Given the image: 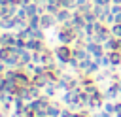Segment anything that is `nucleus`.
Instances as JSON below:
<instances>
[{
	"instance_id": "obj_11",
	"label": "nucleus",
	"mask_w": 121,
	"mask_h": 117,
	"mask_svg": "<svg viewBox=\"0 0 121 117\" xmlns=\"http://www.w3.org/2000/svg\"><path fill=\"white\" fill-rule=\"evenodd\" d=\"M60 117H74V113H72V109H62Z\"/></svg>"
},
{
	"instance_id": "obj_7",
	"label": "nucleus",
	"mask_w": 121,
	"mask_h": 117,
	"mask_svg": "<svg viewBox=\"0 0 121 117\" xmlns=\"http://www.w3.org/2000/svg\"><path fill=\"white\" fill-rule=\"evenodd\" d=\"M108 57H110V60H112V64L113 66H117V64H121V51H108Z\"/></svg>"
},
{
	"instance_id": "obj_1",
	"label": "nucleus",
	"mask_w": 121,
	"mask_h": 117,
	"mask_svg": "<svg viewBox=\"0 0 121 117\" xmlns=\"http://www.w3.org/2000/svg\"><path fill=\"white\" fill-rule=\"evenodd\" d=\"M74 57V49L68 47V43H62L55 49V58L59 64H68V60Z\"/></svg>"
},
{
	"instance_id": "obj_9",
	"label": "nucleus",
	"mask_w": 121,
	"mask_h": 117,
	"mask_svg": "<svg viewBox=\"0 0 121 117\" xmlns=\"http://www.w3.org/2000/svg\"><path fill=\"white\" fill-rule=\"evenodd\" d=\"M28 26H30V28H40V15L28 17Z\"/></svg>"
},
{
	"instance_id": "obj_5",
	"label": "nucleus",
	"mask_w": 121,
	"mask_h": 117,
	"mask_svg": "<svg viewBox=\"0 0 121 117\" xmlns=\"http://www.w3.org/2000/svg\"><path fill=\"white\" fill-rule=\"evenodd\" d=\"M15 38H17V32L15 34L13 32H4V34H0V45H13Z\"/></svg>"
},
{
	"instance_id": "obj_8",
	"label": "nucleus",
	"mask_w": 121,
	"mask_h": 117,
	"mask_svg": "<svg viewBox=\"0 0 121 117\" xmlns=\"http://www.w3.org/2000/svg\"><path fill=\"white\" fill-rule=\"evenodd\" d=\"M78 6V0H60V8H66V9H76Z\"/></svg>"
},
{
	"instance_id": "obj_13",
	"label": "nucleus",
	"mask_w": 121,
	"mask_h": 117,
	"mask_svg": "<svg viewBox=\"0 0 121 117\" xmlns=\"http://www.w3.org/2000/svg\"><path fill=\"white\" fill-rule=\"evenodd\" d=\"M6 113H8V111H4V109H0V117H6Z\"/></svg>"
},
{
	"instance_id": "obj_12",
	"label": "nucleus",
	"mask_w": 121,
	"mask_h": 117,
	"mask_svg": "<svg viewBox=\"0 0 121 117\" xmlns=\"http://www.w3.org/2000/svg\"><path fill=\"white\" fill-rule=\"evenodd\" d=\"M113 108H115V113L121 111V102H113Z\"/></svg>"
},
{
	"instance_id": "obj_2",
	"label": "nucleus",
	"mask_w": 121,
	"mask_h": 117,
	"mask_svg": "<svg viewBox=\"0 0 121 117\" xmlns=\"http://www.w3.org/2000/svg\"><path fill=\"white\" fill-rule=\"evenodd\" d=\"M85 49L89 51V55H91L95 60H96V58H100V57L104 55V45H102V43H95V40H89V38H87Z\"/></svg>"
},
{
	"instance_id": "obj_6",
	"label": "nucleus",
	"mask_w": 121,
	"mask_h": 117,
	"mask_svg": "<svg viewBox=\"0 0 121 117\" xmlns=\"http://www.w3.org/2000/svg\"><path fill=\"white\" fill-rule=\"evenodd\" d=\"M60 104H49L47 108V117H60Z\"/></svg>"
},
{
	"instance_id": "obj_3",
	"label": "nucleus",
	"mask_w": 121,
	"mask_h": 117,
	"mask_svg": "<svg viewBox=\"0 0 121 117\" xmlns=\"http://www.w3.org/2000/svg\"><path fill=\"white\" fill-rule=\"evenodd\" d=\"M55 17H57V23H68L70 19H72V9H66V8H60L57 13H55Z\"/></svg>"
},
{
	"instance_id": "obj_10",
	"label": "nucleus",
	"mask_w": 121,
	"mask_h": 117,
	"mask_svg": "<svg viewBox=\"0 0 121 117\" xmlns=\"http://www.w3.org/2000/svg\"><path fill=\"white\" fill-rule=\"evenodd\" d=\"M104 111H108V113H113V115H115V108H113V102H106V104H104Z\"/></svg>"
},
{
	"instance_id": "obj_14",
	"label": "nucleus",
	"mask_w": 121,
	"mask_h": 117,
	"mask_svg": "<svg viewBox=\"0 0 121 117\" xmlns=\"http://www.w3.org/2000/svg\"><path fill=\"white\" fill-rule=\"evenodd\" d=\"M0 104H2V102H0ZM0 109H2V106H0Z\"/></svg>"
},
{
	"instance_id": "obj_4",
	"label": "nucleus",
	"mask_w": 121,
	"mask_h": 117,
	"mask_svg": "<svg viewBox=\"0 0 121 117\" xmlns=\"http://www.w3.org/2000/svg\"><path fill=\"white\" fill-rule=\"evenodd\" d=\"M26 49H30V51H43L45 49V45H43V40H36V38H30L28 42H26V45H25Z\"/></svg>"
}]
</instances>
